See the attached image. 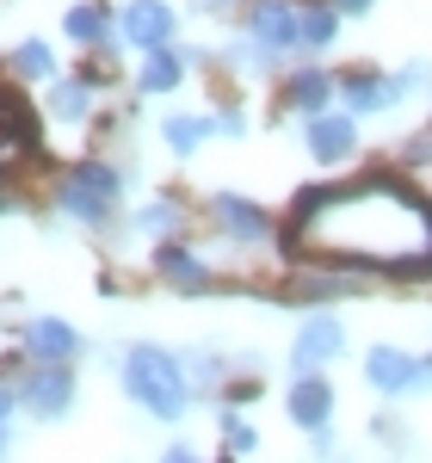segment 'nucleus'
Returning <instances> with one entry per match:
<instances>
[{
  "label": "nucleus",
  "mask_w": 432,
  "mask_h": 463,
  "mask_svg": "<svg viewBox=\"0 0 432 463\" xmlns=\"http://www.w3.org/2000/svg\"><path fill=\"white\" fill-rule=\"evenodd\" d=\"M290 222L303 248L327 260L408 272V279L432 272V204L401 179H359L352 192H309Z\"/></svg>",
  "instance_id": "1"
},
{
  "label": "nucleus",
  "mask_w": 432,
  "mask_h": 463,
  "mask_svg": "<svg viewBox=\"0 0 432 463\" xmlns=\"http://www.w3.org/2000/svg\"><path fill=\"white\" fill-rule=\"evenodd\" d=\"M124 390L136 408H148L155 420H180L185 402H192V383H185L180 358L161 353V346H130L124 353Z\"/></svg>",
  "instance_id": "2"
},
{
  "label": "nucleus",
  "mask_w": 432,
  "mask_h": 463,
  "mask_svg": "<svg viewBox=\"0 0 432 463\" xmlns=\"http://www.w3.org/2000/svg\"><path fill=\"white\" fill-rule=\"evenodd\" d=\"M56 204H62L74 222L99 229V222H111V216H117V204H124V185H117V174H111L106 161H80V167H69V174H62V185H56Z\"/></svg>",
  "instance_id": "3"
},
{
  "label": "nucleus",
  "mask_w": 432,
  "mask_h": 463,
  "mask_svg": "<svg viewBox=\"0 0 432 463\" xmlns=\"http://www.w3.org/2000/svg\"><path fill=\"white\" fill-rule=\"evenodd\" d=\"M364 377H371V390H383V395H414V390H432V358H414L401 346H371Z\"/></svg>",
  "instance_id": "4"
},
{
  "label": "nucleus",
  "mask_w": 432,
  "mask_h": 463,
  "mask_svg": "<svg viewBox=\"0 0 432 463\" xmlns=\"http://www.w3.org/2000/svg\"><path fill=\"white\" fill-rule=\"evenodd\" d=\"M117 37L124 43H136V50H167L174 43V6L167 0H130L124 13H117Z\"/></svg>",
  "instance_id": "5"
},
{
  "label": "nucleus",
  "mask_w": 432,
  "mask_h": 463,
  "mask_svg": "<svg viewBox=\"0 0 432 463\" xmlns=\"http://www.w3.org/2000/svg\"><path fill=\"white\" fill-rule=\"evenodd\" d=\"M19 402L32 408L37 420H62V414L74 408V377L62 371V364H37L32 377L19 383Z\"/></svg>",
  "instance_id": "6"
},
{
  "label": "nucleus",
  "mask_w": 432,
  "mask_h": 463,
  "mask_svg": "<svg viewBox=\"0 0 432 463\" xmlns=\"http://www.w3.org/2000/svg\"><path fill=\"white\" fill-rule=\"evenodd\" d=\"M248 37L266 56L296 50V6H290V0H253L248 6Z\"/></svg>",
  "instance_id": "7"
},
{
  "label": "nucleus",
  "mask_w": 432,
  "mask_h": 463,
  "mask_svg": "<svg viewBox=\"0 0 432 463\" xmlns=\"http://www.w3.org/2000/svg\"><path fill=\"white\" fill-rule=\"evenodd\" d=\"M309 155L322 161V167H333V161H346L352 148H359V118L352 111H322V118H309Z\"/></svg>",
  "instance_id": "8"
},
{
  "label": "nucleus",
  "mask_w": 432,
  "mask_h": 463,
  "mask_svg": "<svg viewBox=\"0 0 432 463\" xmlns=\"http://www.w3.org/2000/svg\"><path fill=\"white\" fill-rule=\"evenodd\" d=\"M25 353H32L37 364H69V358L80 353V334H74L62 316H32L25 321Z\"/></svg>",
  "instance_id": "9"
},
{
  "label": "nucleus",
  "mask_w": 432,
  "mask_h": 463,
  "mask_svg": "<svg viewBox=\"0 0 432 463\" xmlns=\"http://www.w3.org/2000/svg\"><path fill=\"white\" fill-rule=\"evenodd\" d=\"M211 216H216V229H222L229 241H266V235H272L266 211H259V204H248V198H235V192H216V198H211Z\"/></svg>",
  "instance_id": "10"
},
{
  "label": "nucleus",
  "mask_w": 432,
  "mask_h": 463,
  "mask_svg": "<svg viewBox=\"0 0 432 463\" xmlns=\"http://www.w3.org/2000/svg\"><path fill=\"white\" fill-rule=\"evenodd\" d=\"M346 353V327L333 316H309L303 321V334H296V346H290V364H327V358H340Z\"/></svg>",
  "instance_id": "11"
},
{
  "label": "nucleus",
  "mask_w": 432,
  "mask_h": 463,
  "mask_svg": "<svg viewBox=\"0 0 432 463\" xmlns=\"http://www.w3.org/2000/svg\"><path fill=\"white\" fill-rule=\"evenodd\" d=\"M408 93L401 80H390V74H346L340 80V99H346V111L352 118H371V111H390Z\"/></svg>",
  "instance_id": "12"
},
{
  "label": "nucleus",
  "mask_w": 432,
  "mask_h": 463,
  "mask_svg": "<svg viewBox=\"0 0 432 463\" xmlns=\"http://www.w3.org/2000/svg\"><path fill=\"white\" fill-rule=\"evenodd\" d=\"M290 420L296 427H309V432H322L327 427V414H333V383L327 377H315V371H303L296 383H290Z\"/></svg>",
  "instance_id": "13"
},
{
  "label": "nucleus",
  "mask_w": 432,
  "mask_h": 463,
  "mask_svg": "<svg viewBox=\"0 0 432 463\" xmlns=\"http://www.w3.org/2000/svg\"><path fill=\"white\" fill-rule=\"evenodd\" d=\"M155 272H161L174 290H204V285H211V266H204L192 248H180V241L155 248Z\"/></svg>",
  "instance_id": "14"
},
{
  "label": "nucleus",
  "mask_w": 432,
  "mask_h": 463,
  "mask_svg": "<svg viewBox=\"0 0 432 463\" xmlns=\"http://www.w3.org/2000/svg\"><path fill=\"white\" fill-rule=\"evenodd\" d=\"M333 93H340V80H333V74H322V69H296V74H290V87H285V106H290V111H303V118H322Z\"/></svg>",
  "instance_id": "15"
},
{
  "label": "nucleus",
  "mask_w": 432,
  "mask_h": 463,
  "mask_svg": "<svg viewBox=\"0 0 432 463\" xmlns=\"http://www.w3.org/2000/svg\"><path fill=\"white\" fill-rule=\"evenodd\" d=\"M62 32L74 37V43H80V50H99V43H117V25H111V13L106 6H99V0H80V6H69V13H62Z\"/></svg>",
  "instance_id": "16"
},
{
  "label": "nucleus",
  "mask_w": 432,
  "mask_h": 463,
  "mask_svg": "<svg viewBox=\"0 0 432 463\" xmlns=\"http://www.w3.org/2000/svg\"><path fill=\"white\" fill-rule=\"evenodd\" d=\"M180 80H185V56L174 43H167V50H148L143 69H136V87H143V93H174Z\"/></svg>",
  "instance_id": "17"
},
{
  "label": "nucleus",
  "mask_w": 432,
  "mask_h": 463,
  "mask_svg": "<svg viewBox=\"0 0 432 463\" xmlns=\"http://www.w3.org/2000/svg\"><path fill=\"white\" fill-rule=\"evenodd\" d=\"M340 32V6H296V50H327Z\"/></svg>",
  "instance_id": "18"
},
{
  "label": "nucleus",
  "mask_w": 432,
  "mask_h": 463,
  "mask_svg": "<svg viewBox=\"0 0 432 463\" xmlns=\"http://www.w3.org/2000/svg\"><path fill=\"white\" fill-rule=\"evenodd\" d=\"M93 106V80H56L50 87V118H62V124H80Z\"/></svg>",
  "instance_id": "19"
},
{
  "label": "nucleus",
  "mask_w": 432,
  "mask_h": 463,
  "mask_svg": "<svg viewBox=\"0 0 432 463\" xmlns=\"http://www.w3.org/2000/svg\"><path fill=\"white\" fill-rule=\"evenodd\" d=\"M211 130H216V118H192V111H180V118H167V124H161V137H167L174 155H192Z\"/></svg>",
  "instance_id": "20"
},
{
  "label": "nucleus",
  "mask_w": 432,
  "mask_h": 463,
  "mask_svg": "<svg viewBox=\"0 0 432 463\" xmlns=\"http://www.w3.org/2000/svg\"><path fill=\"white\" fill-rule=\"evenodd\" d=\"M6 69L13 74H25V80H50V74H56V56H50V43H19V50H13V56H6Z\"/></svg>",
  "instance_id": "21"
},
{
  "label": "nucleus",
  "mask_w": 432,
  "mask_h": 463,
  "mask_svg": "<svg viewBox=\"0 0 432 463\" xmlns=\"http://www.w3.org/2000/svg\"><path fill=\"white\" fill-rule=\"evenodd\" d=\"M174 229H180V204H167V198L136 211V235H174Z\"/></svg>",
  "instance_id": "22"
},
{
  "label": "nucleus",
  "mask_w": 432,
  "mask_h": 463,
  "mask_svg": "<svg viewBox=\"0 0 432 463\" xmlns=\"http://www.w3.org/2000/svg\"><path fill=\"white\" fill-rule=\"evenodd\" d=\"M222 439H229V451H253V445H259V432H253L248 420H241V414H235V408H229V414H222Z\"/></svg>",
  "instance_id": "23"
},
{
  "label": "nucleus",
  "mask_w": 432,
  "mask_h": 463,
  "mask_svg": "<svg viewBox=\"0 0 432 463\" xmlns=\"http://www.w3.org/2000/svg\"><path fill=\"white\" fill-rule=\"evenodd\" d=\"M216 130L222 137H248V111H216Z\"/></svg>",
  "instance_id": "24"
},
{
  "label": "nucleus",
  "mask_w": 432,
  "mask_h": 463,
  "mask_svg": "<svg viewBox=\"0 0 432 463\" xmlns=\"http://www.w3.org/2000/svg\"><path fill=\"white\" fill-rule=\"evenodd\" d=\"M13 408H19V383H0V427H6Z\"/></svg>",
  "instance_id": "25"
},
{
  "label": "nucleus",
  "mask_w": 432,
  "mask_h": 463,
  "mask_svg": "<svg viewBox=\"0 0 432 463\" xmlns=\"http://www.w3.org/2000/svg\"><path fill=\"white\" fill-rule=\"evenodd\" d=\"M333 6H340V13H346V19H364V13H371V6H377V0H333Z\"/></svg>",
  "instance_id": "26"
},
{
  "label": "nucleus",
  "mask_w": 432,
  "mask_h": 463,
  "mask_svg": "<svg viewBox=\"0 0 432 463\" xmlns=\"http://www.w3.org/2000/svg\"><path fill=\"white\" fill-rule=\"evenodd\" d=\"M161 463H198V458H192L185 445H174V451H167V458H161Z\"/></svg>",
  "instance_id": "27"
},
{
  "label": "nucleus",
  "mask_w": 432,
  "mask_h": 463,
  "mask_svg": "<svg viewBox=\"0 0 432 463\" xmlns=\"http://www.w3.org/2000/svg\"><path fill=\"white\" fill-rule=\"evenodd\" d=\"M222 6H229V0H204V13H222Z\"/></svg>",
  "instance_id": "28"
},
{
  "label": "nucleus",
  "mask_w": 432,
  "mask_h": 463,
  "mask_svg": "<svg viewBox=\"0 0 432 463\" xmlns=\"http://www.w3.org/2000/svg\"><path fill=\"white\" fill-rule=\"evenodd\" d=\"M0 458H6V427H0Z\"/></svg>",
  "instance_id": "29"
}]
</instances>
